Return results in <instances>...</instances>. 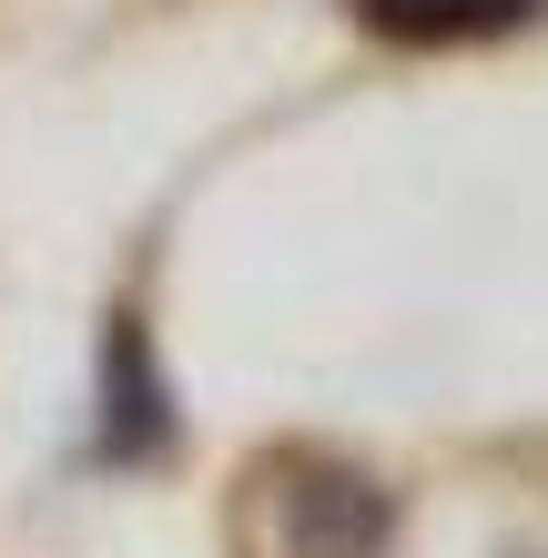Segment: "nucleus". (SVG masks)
Returning a JSON list of instances; mask_svg holds the SVG:
<instances>
[{
    "mask_svg": "<svg viewBox=\"0 0 548 558\" xmlns=\"http://www.w3.org/2000/svg\"><path fill=\"white\" fill-rule=\"evenodd\" d=\"M275 529H284V558H386V487L356 477V468H326V457H295L275 487Z\"/></svg>",
    "mask_w": 548,
    "mask_h": 558,
    "instance_id": "1",
    "label": "nucleus"
},
{
    "mask_svg": "<svg viewBox=\"0 0 548 558\" xmlns=\"http://www.w3.org/2000/svg\"><path fill=\"white\" fill-rule=\"evenodd\" d=\"M92 457H102V468H153V457H173V386H163V366H153L143 315H112V336H102V416H92Z\"/></svg>",
    "mask_w": 548,
    "mask_h": 558,
    "instance_id": "2",
    "label": "nucleus"
},
{
    "mask_svg": "<svg viewBox=\"0 0 548 558\" xmlns=\"http://www.w3.org/2000/svg\"><path fill=\"white\" fill-rule=\"evenodd\" d=\"M548 0H356V21L386 31L406 51H447V41H498V31H528Z\"/></svg>",
    "mask_w": 548,
    "mask_h": 558,
    "instance_id": "3",
    "label": "nucleus"
}]
</instances>
